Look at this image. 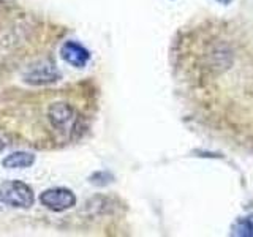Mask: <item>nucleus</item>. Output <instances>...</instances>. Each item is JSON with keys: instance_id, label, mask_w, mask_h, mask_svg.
<instances>
[{"instance_id": "nucleus-4", "label": "nucleus", "mask_w": 253, "mask_h": 237, "mask_svg": "<svg viewBox=\"0 0 253 237\" xmlns=\"http://www.w3.org/2000/svg\"><path fill=\"white\" fill-rule=\"evenodd\" d=\"M40 204L52 212H65L73 209L76 205V195L70 188L65 187H54L47 188L40 195Z\"/></svg>"}, {"instance_id": "nucleus-2", "label": "nucleus", "mask_w": 253, "mask_h": 237, "mask_svg": "<svg viewBox=\"0 0 253 237\" xmlns=\"http://www.w3.org/2000/svg\"><path fill=\"white\" fill-rule=\"evenodd\" d=\"M0 204L13 209H30L35 204V193L22 180H5L0 184Z\"/></svg>"}, {"instance_id": "nucleus-5", "label": "nucleus", "mask_w": 253, "mask_h": 237, "mask_svg": "<svg viewBox=\"0 0 253 237\" xmlns=\"http://www.w3.org/2000/svg\"><path fill=\"white\" fill-rule=\"evenodd\" d=\"M60 55H62V59L68 63V65L75 67V68H84L90 60L89 49H85L81 43L71 41V40L62 44Z\"/></svg>"}, {"instance_id": "nucleus-8", "label": "nucleus", "mask_w": 253, "mask_h": 237, "mask_svg": "<svg viewBox=\"0 0 253 237\" xmlns=\"http://www.w3.org/2000/svg\"><path fill=\"white\" fill-rule=\"evenodd\" d=\"M3 149H5V141L2 139V136H0V152H2Z\"/></svg>"}, {"instance_id": "nucleus-10", "label": "nucleus", "mask_w": 253, "mask_h": 237, "mask_svg": "<svg viewBox=\"0 0 253 237\" xmlns=\"http://www.w3.org/2000/svg\"><path fill=\"white\" fill-rule=\"evenodd\" d=\"M2 3H3V0H0V6H2Z\"/></svg>"}, {"instance_id": "nucleus-1", "label": "nucleus", "mask_w": 253, "mask_h": 237, "mask_svg": "<svg viewBox=\"0 0 253 237\" xmlns=\"http://www.w3.org/2000/svg\"><path fill=\"white\" fill-rule=\"evenodd\" d=\"M0 128L19 144L52 147L78 141L87 118L63 90H14L0 95Z\"/></svg>"}, {"instance_id": "nucleus-7", "label": "nucleus", "mask_w": 253, "mask_h": 237, "mask_svg": "<svg viewBox=\"0 0 253 237\" xmlns=\"http://www.w3.org/2000/svg\"><path fill=\"white\" fill-rule=\"evenodd\" d=\"M114 180V177L111 176L109 172H95L93 176L90 177V184H93V185H98V187H103V185H108V184H111V182Z\"/></svg>"}, {"instance_id": "nucleus-6", "label": "nucleus", "mask_w": 253, "mask_h": 237, "mask_svg": "<svg viewBox=\"0 0 253 237\" xmlns=\"http://www.w3.org/2000/svg\"><path fill=\"white\" fill-rule=\"evenodd\" d=\"M37 161V155L26 150H18L6 155L2 160V166L5 169H27L32 168Z\"/></svg>"}, {"instance_id": "nucleus-9", "label": "nucleus", "mask_w": 253, "mask_h": 237, "mask_svg": "<svg viewBox=\"0 0 253 237\" xmlns=\"http://www.w3.org/2000/svg\"><path fill=\"white\" fill-rule=\"evenodd\" d=\"M218 2H220V3H223V5H228V3H231L233 0H218Z\"/></svg>"}, {"instance_id": "nucleus-3", "label": "nucleus", "mask_w": 253, "mask_h": 237, "mask_svg": "<svg viewBox=\"0 0 253 237\" xmlns=\"http://www.w3.org/2000/svg\"><path fill=\"white\" fill-rule=\"evenodd\" d=\"M22 82L32 87L51 85L60 81V71L51 59H38L29 63L22 71Z\"/></svg>"}]
</instances>
